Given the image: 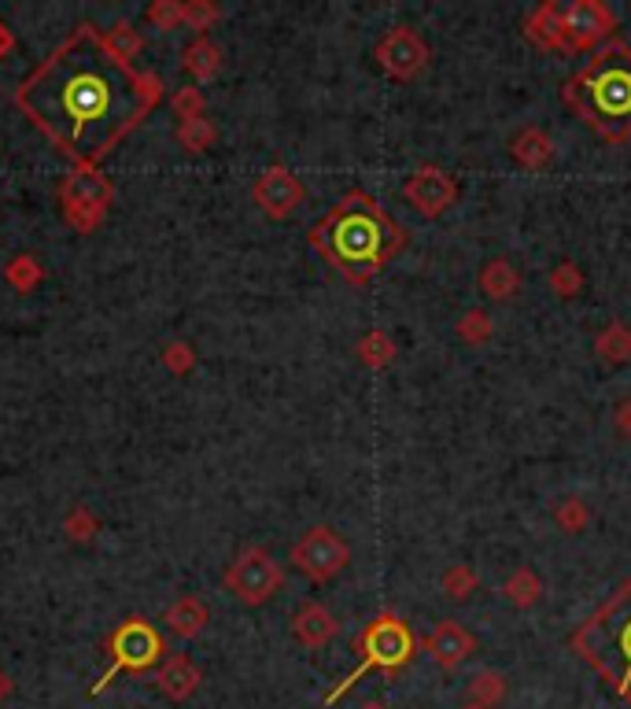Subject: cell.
I'll return each mask as SVG.
<instances>
[{
	"label": "cell",
	"mask_w": 631,
	"mask_h": 709,
	"mask_svg": "<svg viewBox=\"0 0 631 709\" xmlns=\"http://www.w3.org/2000/svg\"><path fill=\"white\" fill-rule=\"evenodd\" d=\"M23 85H41V90L48 85L52 90L48 104H37V108H23V111L63 152H71L82 167H93L96 159H104L130 133L126 122L138 126V115L122 111L119 85L111 82L104 63L74 56V37L60 52L48 56L45 67H37L31 82Z\"/></svg>",
	"instance_id": "1"
},
{
	"label": "cell",
	"mask_w": 631,
	"mask_h": 709,
	"mask_svg": "<svg viewBox=\"0 0 631 709\" xmlns=\"http://www.w3.org/2000/svg\"><path fill=\"white\" fill-rule=\"evenodd\" d=\"M410 245V233L400 226L366 189H352L310 229V248L352 285H366Z\"/></svg>",
	"instance_id": "2"
},
{
	"label": "cell",
	"mask_w": 631,
	"mask_h": 709,
	"mask_svg": "<svg viewBox=\"0 0 631 709\" xmlns=\"http://www.w3.org/2000/svg\"><path fill=\"white\" fill-rule=\"evenodd\" d=\"M565 108L606 144L631 141V45L614 37L561 85Z\"/></svg>",
	"instance_id": "3"
},
{
	"label": "cell",
	"mask_w": 631,
	"mask_h": 709,
	"mask_svg": "<svg viewBox=\"0 0 631 709\" xmlns=\"http://www.w3.org/2000/svg\"><path fill=\"white\" fill-rule=\"evenodd\" d=\"M569 647L614 687L620 702L631 706V577L580 621Z\"/></svg>",
	"instance_id": "4"
},
{
	"label": "cell",
	"mask_w": 631,
	"mask_h": 709,
	"mask_svg": "<svg viewBox=\"0 0 631 709\" xmlns=\"http://www.w3.org/2000/svg\"><path fill=\"white\" fill-rule=\"evenodd\" d=\"M358 665L347 673L340 684L333 687V692L325 695V706H336L340 698H344L352 687L362 680L370 669H381V673H400V669H406L414 662V654H417V643H414V633H410V625L400 617V614H392V610H384V614H377L370 625L358 633Z\"/></svg>",
	"instance_id": "5"
},
{
	"label": "cell",
	"mask_w": 631,
	"mask_h": 709,
	"mask_svg": "<svg viewBox=\"0 0 631 709\" xmlns=\"http://www.w3.org/2000/svg\"><path fill=\"white\" fill-rule=\"evenodd\" d=\"M108 654H111V665L104 669V676L93 684V695H100L119 673H144V669H152L163 658V636L155 633L148 621L126 617L122 625L115 628Z\"/></svg>",
	"instance_id": "6"
},
{
	"label": "cell",
	"mask_w": 631,
	"mask_h": 709,
	"mask_svg": "<svg viewBox=\"0 0 631 709\" xmlns=\"http://www.w3.org/2000/svg\"><path fill=\"white\" fill-rule=\"evenodd\" d=\"M222 584L245 606H262V602H270L285 588V569H281V562L266 547H245L229 562Z\"/></svg>",
	"instance_id": "7"
},
{
	"label": "cell",
	"mask_w": 631,
	"mask_h": 709,
	"mask_svg": "<svg viewBox=\"0 0 631 709\" xmlns=\"http://www.w3.org/2000/svg\"><path fill=\"white\" fill-rule=\"evenodd\" d=\"M347 562H352V547H347V540L340 536L336 529H329V524L307 529L293 547V566L303 572L307 580H314V584H325V580L340 577V572L347 569Z\"/></svg>",
	"instance_id": "8"
},
{
	"label": "cell",
	"mask_w": 631,
	"mask_h": 709,
	"mask_svg": "<svg viewBox=\"0 0 631 709\" xmlns=\"http://www.w3.org/2000/svg\"><path fill=\"white\" fill-rule=\"evenodd\" d=\"M111 197H115L111 181L104 178V174H96L93 167L74 170L71 178L63 181V189H60L67 218H71V226L82 229V233H93L96 226H100V218H104V211H108Z\"/></svg>",
	"instance_id": "9"
},
{
	"label": "cell",
	"mask_w": 631,
	"mask_h": 709,
	"mask_svg": "<svg viewBox=\"0 0 631 709\" xmlns=\"http://www.w3.org/2000/svg\"><path fill=\"white\" fill-rule=\"evenodd\" d=\"M373 60L392 82H414L429 67L432 52L414 26H395V31L381 34V42L373 45Z\"/></svg>",
	"instance_id": "10"
},
{
	"label": "cell",
	"mask_w": 631,
	"mask_h": 709,
	"mask_svg": "<svg viewBox=\"0 0 631 709\" xmlns=\"http://www.w3.org/2000/svg\"><path fill=\"white\" fill-rule=\"evenodd\" d=\"M561 19H565V37L572 45V52H595L606 42H614L617 34V15L609 4L602 0H572L561 4Z\"/></svg>",
	"instance_id": "11"
},
{
	"label": "cell",
	"mask_w": 631,
	"mask_h": 709,
	"mask_svg": "<svg viewBox=\"0 0 631 709\" xmlns=\"http://www.w3.org/2000/svg\"><path fill=\"white\" fill-rule=\"evenodd\" d=\"M403 200L410 203L417 215L440 218L443 211H451L459 203V181H454V174L436 167V163H425V167H417L403 181Z\"/></svg>",
	"instance_id": "12"
},
{
	"label": "cell",
	"mask_w": 631,
	"mask_h": 709,
	"mask_svg": "<svg viewBox=\"0 0 631 709\" xmlns=\"http://www.w3.org/2000/svg\"><path fill=\"white\" fill-rule=\"evenodd\" d=\"M251 200H255V208H262V215L281 222V218H293L296 211L303 208L307 189H303V181H299L293 170L277 163V167L259 174L255 189H251Z\"/></svg>",
	"instance_id": "13"
},
{
	"label": "cell",
	"mask_w": 631,
	"mask_h": 709,
	"mask_svg": "<svg viewBox=\"0 0 631 709\" xmlns=\"http://www.w3.org/2000/svg\"><path fill=\"white\" fill-rule=\"evenodd\" d=\"M425 650L440 669H459L477 654V636L469 633L459 621H440L429 636H425Z\"/></svg>",
	"instance_id": "14"
},
{
	"label": "cell",
	"mask_w": 631,
	"mask_h": 709,
	"mask_svg": "<svg viewBox=\"0 0 631 709\" xmlns=\"http://www.w3.org/2000/svg\"><path fill=\"white\" fill-rule=\"evenodd\" d=\"M521 31L532 45L543 48V52L572 56V45L565 37V19H561V4H555V0H543V4L532 8V12L524 15Z\"/></svg>",
	"instance_id": "15"
},
{
	"label": "cell",
	"mask_w": 631,
	"mask_h": 709,
	"mask_svg": "<svg viewBox=\"0 0 631 709\" xmlns=\"http://www.w3.org/2000/svg\"><path fill=\"white\" fill-rule=\"evenodd\" d=\"M340 633V621L333 617V610L322 606V602H303L293 617V636L299 647L307 650H322L325 643H333Z\"/></svg>",
	"instance_id": "16"
},
{
	"label": "cell",
	"mask_w": 631,
	"mask_h": 709,
	"mask_svg": "<svg viewBox=\"0 0 631 709\" xmlns=\"http://www.w3.org/2000/svg\"><path fill=\"white\" fill-rule=\"evenodd\" d=\"M510 155L524 170H547L558 152H555V138H550L547 130L524 126V130H517V138L510 141Z\"/></svg>",
	"instance_id": "17"
},
{
	"label": "cell",
	"mask_w": 631,
	"mask_h": 709,
	"mask_svg": "<svg viewBox=\"0 0 631 709\" xmlns=\"http://www.w3.org/2000/svg\"><path fill=\"white\" fill-rule=\"evenodd\" d=\"M477 285H480L484 296L495 299V304H507V299H513L521 293V270L513 267L507 256H495V259H488L480 267Z\"/></svg>",
	"instance_id": "18"
},
{
	"label": "cell",
	"mask_w": 631,
	"mask_h": 709,
	"mask_svg": "<svg viewBox=\"0 0 631 709\" xmlns=\"http://www.w3.org/2000/svg\"><path fill=\"white\" fill-rule=\"evenodd\" d=\"M200 669L189 662L186 654H178V658H170L167 665L155 673V684H159V692L174 698V702H186L189 695H197V687H200Z\"/></svg>",
	"instance_id": "19"
},
{
	"label": "cell",
	"mask_w": 631,
	"mask_h": 709,
	"mask_svg": "<svg viewBox=\"0 0 631 709\" xmlns=\"http://www.w3.org/2000/svg\"><path fill=\"white\" fill-rule=\"evenodd\" d=\"M207 617H211V610L203 606V602L197 595H181L174 606L167 610V628L174 636H181V639H197L203 628H207Z\"/></svg>",
	"instance_id": "20"
},
{
	"label": "cell",
	"mask_w": 631,
	"mask_h": 709,
	"mask_svg": "<svg viewBox=\"0 0 631 709\" xmlns=\"http://www.w3.org/2000/svg\"><path fill=\"white\" fill-rule=\"evenodd\" d=\"M502 599H507L510 606H517V610H532V606H536V602L543 599V580H539V572L528 569V566L513 569L510 577L502 580Z\"/></svg>",
	"instance_id": "21"
},
{
	"label": "cell",
	"mask_w": 631,
	"mask_h": 709,
	"mask_svg": "<svg viewBox=\"0 0 631 709\" xmlns=\"http://www.w3.org/2000/svg\"><path fill=\"white\" fill-rule=\"evenodd\" d=\"M181 63H186V71L197 78V82H211L218 71H222V48L211 42V37H197L189 48H186V56H181Z\"/></svg>",
	"instance_id": "22"
},
{
	"label": "cell",
	"mask_w": 631,
	"mask_h": 709,
	"mask_svg": "<svg viewBox=\"0 0 631 709\" xmlns=\"http://www.w3.org/2000/svg\"><path fill=\"white\" fill-rule=\"evenodd\" d=\"M595 355L609 366H624L631 358V329L624 322H609L595 336Z\"/></svg>",
	"instance_id": "23"
},
{
	"label": "cell",
	"mask_w": 631,
	"mask_h": 709,
	"mask_svg": "<svg viewBox=\"0 0 631 709\" xmlns=\"http://www.w3.org/2000/svg\"><path fill=\"white\" fill-rule=\"evenodd\" d=\"M355 352H358V358H362L366 370H384V366L392 363L400 347H395V340L388 336L384 329H370V333H366L362 340H358Z\"/></svg>",
	"instance_id": "24"
},
{
	"label": "cell",
	"mask_w": 631,
	"mask_h": 709,
	"mask_svg": "<svg viewBox=\"0 0 631 709\" xmlns=\"http://www.w3.org/2000/svg\"><path fill=\"white\" fill-rule=\"evenodd\" d=\"M502 698H507V676L495 673V669H480V673L469 680V702L473 706L495 709Z\"/></svg>",
	"instance_id": "25"
},
{
	"label": "cell",
	"mask_w": 631,
	"mask_h": 709,
	"mask_svg": "<svg viewBox=\"0 0 631 709\" xmlns=\"http://www.w3.org/2000/svg\"><path fill=\"white\" fill-rule=\"evenodd\" d=\"M477 588H480L477 569L465 566V562H454V566L443 569V577H440V591H443V595L451 599V602H465Z\"/></svg>",
	"instance_id": "26"
},
{
	"label": "cell",
	"mask_w": 631,
	"mask_h": 709,
	"mask_svg": "<svg viewBox=\"0 0 631 709\" xmlns=\"http://www.w3.org/2000/svg\"><path fill=\"white\" fill-rule=\"evenodd\" d=\"M547 285H550V293H555L558 299H572V296H580V293H584L587 277H584V270H580V262L561 259L558 267L550 270Z\"/></svg>",
	"instance_id": "27"
},
{
	"label": "cell",
	"mask_w": 631,
	"mask_h": 709,
	"mask_svg": "<svg viewBox=\"0 0 631 709\" xmlns=\"http://www.w3.org/2000/svg\"><path fill=\"white\" fill-rule=\"evenodd\" d=\"M454 333H459L462 344L469 347H484L491 340V315L484 307H469L465 315L459 318V326H454Z\"/></svg>",
	"instance_id": "28"
},
{
	"label": "cell",
	"mask_w": 631,
	"mask_h": 709,
	"mask_svg": "<svg viewBox=\"0 0 631 709\" xmlns=\"http://www.w3.org/2000/svg\"><path fill=\"white\" fill-rule=\"evenodd\" d=\"M4 277L15 293H34V288L41 285V262H37L34 256H15L4 267Z\"/></svg>",
	"instance_id": "29"
},
{
	"label": "cell",
	"mask_w": 631,
	"mask_h": 709,
	"mask_svg": "<svg viewBox=\"0 0 631 709\" xmlns=\"http://www.w3.org/2000/svg\"><path fill=\"white\" fill-rule=\"evenodd\" d=\"M555 521H558V529H561V532H569V536H576V532H587V524H591V507H587L584 499H576V495H569V499H561V503H558Z\"/></svg>",
	"instance_id": "30"
},
{
	"label": "cell",
	"mask_w": 631,
	"mask_h": 709,
	"mask_svg": "<svg viewBox=\"0 0 631 709\" xmlns=\"http://www.w3.org/2000/svg\"><path fill=\"white\" fill-rule=\"evenodd\" d=\"M215 126H211L207 119H197V122H181L178 126V141H181V149H189V152H203V149H211L215 144Z\"/></svg>",
	"instance_id": "31"
},
{
	"label": "cell",
	"mask_w": 631,
	"mask_h": 709,
	"mask_svg": "<svg viewBox=\"0 0 631 709\" xmlns=\"http://www.w3.org/2000/svg\"><path fill=\"white\" fill-rule=\"evenodd\" d=\"M174 115H178L181 122H197L203 119V93L200 90H178L174 93Z\"/></svg>",
	"instance_id": "32"
},
{
	"label": "cell",
	"mask_w": 631,
	"mask_h": 709,
	"mask_svg": "<svg viewBox=\"0 0 631 709\" xmlns=\"http://www.w3.org/2000/svg\"><path fill=\"white\" fill-rule=\"evenodd\" d=\"M218 8L215 4H203V0H197V4H181V23H189L192 31H211V26L218 23Z\"/></svg>",
	"instance_id": "33"
},
{
	"label": "cell",
	"mask_w": 631,
	"mask_h": 709,
	"mask_svg": "<svg viewBox=\"0 0 631 709\" xmlns=\"http://www.w3.org/2000/svg\"><path fill=\"white\" fill-rule=\"evenodd\" d=\"M63 529H67V536L78 540V543H85V540H93L96 536V518L85 507H74L71 510V518L63 521Z\"/></svg>",
	"instance_id": "34"
},
{
	"label": "cell",
	"mask_w": 631,
	"mask_h": 709,
	"mask_svg": "<svg viewBox=\"0 0 631 709\" xmlns=\"http://www.w3.org/2000/svg\"><path fill=\"white\" fill-rule=\"evenodd\" d=\"M163 363H167V370H174V374H189L192 366H197V355H192L189 344L174 340V344H167V352H163Z\"/></svg>",
	"instance_id": "35"
},
{
	"label": "cell",
	"mask_w": 631,
	"mask_h": 709,
	"mask_svg": "<svg viewBox=\"0 0 631 709\" xmlns=\"http://www.w3.org/2000/svg\"><path fill=\"white\" fill-rule=\"evenodd\" d=\"M148 19L159 26V31H174V26L181 23V4H174V0H167V4H152Z\"/></svg>",
	"instance_id": "36"
},
{
	"label": "cell",
	"mask_w": 631,
	"mask_h": 709,
	"mask_svg": "<svg viewBox=\"0 0 631 709\" xmlns=\"http://www.w3.org/2000/svg\"><path fill=\"white\" fill-rule=\"evenodd\" d=\"M614 422H617V433H620V436H628V440H631V400H624V403L617 406Z\"/></svg>",
	"instance_id": "37"
},
{
	"label": "cell",
	"mask_w": 631,
	"mask_h": 709,
	"mask_svg": "<svg viewBox=\"0 0 631 709\" xmlns=\"http://www.w3.org/2000/svg\"><path fill=\"white\" fill-rule=\"evenodd\" d=\"M12 48H15V37H12V31H8L4 19H0V60H8V56H12Z\"/></svg>",
	"instance_id": "38"
},
{
	"label": "cell",
	"mask_w": 631,
	"mask_h": 709,
	"mask_svg": "<svg viewBox=\"0 0 631 709\" xmlns=\"http://www.w3.org/2000/svg\"><path fill=\"white\" fill-rule=\"evenodd\" d=\"M8 692H12V680H8V673L0 669V702L8 698Z\"/></svg>",
	"instance_id": "39"
},
{
	"label": "cell",
	"mask_w": 631,
	"mask_h": 709,
	"mask_svg": "<svg viewBox=\"0 0 631 709\" xmlns=\"http://www.w3.org/2000/svg\"><path fill=\"white\" fill-rule=\"evenodd\" d=\"M362 709H388V706H384V702H366Z\"/></svg>",
	"instance_id": "40"
},
{
	"label": "cell",
	"mask_w": 631,
	"mask_h": 709,
	"mask_svg": "<svg viewBox=\"0 0 631 709\" xmlns=\"http://www.w3.org/2000/svg\"><path fill=\"white\" fill-rule=\"evenodd\" d=\"M462 709H484V706H473V702H469V706H462Z\"/></svg>",
	"instance_id": "41"
}]
</instances>
